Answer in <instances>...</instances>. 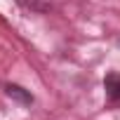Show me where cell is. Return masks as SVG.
<instances>
[{
    "label": "cell",
    "mask_w": 120,
    "mask_h": 120,
    "mask_svg": "<svg viewBox=\"0 0 120 120\" xmlns=\"http://www.w3.org/2000/svg\"><path fill=\"white\" fill-rule=\"evenodd\" d=\"M5 90H7V94H10V97L19 99L21 104H31V101H33V97H31V94H28L24 87H19V85H7Z\"/></svg>",
    "instance_id": "7a4b0ae2"
},
{
    "label": "cell",
    "mask_w": 120,
    "mask_h": 120,
    "mask_svg": "<svg viewBox=\"0 0 120 120\" xmlns=\"http://www.w3.org/2000/svg\"><path fill=\"white\" fill-rule=\"evenodd\" d=\"M104 90L111 104H120V73H108L104 80Z\"/></svg>",
    "instance_id": "6da1fadb"
}]
</instances>
